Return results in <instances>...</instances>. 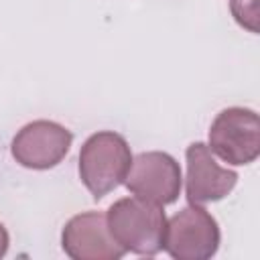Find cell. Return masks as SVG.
<instances>
[{
    "mask_svg": "<svg viewBox=\"0 0 260 260\" xmlns=\"http://www.w3.org/2000/svg\"><path fill=\"white\" fill-rule=\"evenodd\" d=\"M71 142L73 134L59 122L35 120L16 132L10 144V152L20 167L47 171L65 158Z\"/></svg>",
    "mask_w": 260,
    "mask_h": 260,
    "instance_id": "8992f818",
    "label": "cell"
},
{
    "mask_svg": "<svg viewBox=\"0 0 260 260\" xmlns=\"http://www.w3.org/2000/svg\"><path fill=\"white\" fill-rule=\"evenodd\" d=\"M124 185L132 195L165 207L179 199L183 185L181 167L169 152L146 150L132 156Z\"/></svg>",
    "mask_w": 260,
    "mask_h": 260,
    "instance_id": "5b68a950",
    "label": "cell"
},
{
    "mask_svg": "<svg viewBox=\"0 0 260 260\" xmlns=\"http://www.w3.org/2000/svg\"><path fill=\"white\" fill-rule=\"evenodd\" d=\"M61 246L73 260H120L126 254L112 238L102 211L73 215L61 232Z\"/></svg>",
    "mask_w": 260,
    "mask_h": 260,
    "instance_id": "ba28073f",
    "label": "cell"
},
{
    "mask_svg": "<svg viewBox=\"0 0 260 260\" xmlns=\"http://www.w3.org/2000/svg\"><path fill=\"white\" fill-rule=\"evenodd\" d=\"M219 248V225L201 205H187L167 219L162 250L175 260H207Z\"/></svg>",
    "mask_w": 260,
    "mask_h": 260,
    "instance_id": "3957f363",
    "label": "cell"
},
{
    "mask_svg": "<svg viewBox=\"0 0 260 260\" xmlns=\"http://www.w3.org/2000/svg\"><path fill=\"white\" fill-rule=\"evenodd\" d=\"M232 16L240 26L250 32H258V0H230Z\"/></svg>",
    "mask_w": 260,
    "mask_h": 260,
    "instance_id": "9c48e42d",
    "label": "cell"
},
{
    "mask_svg": "<svg viewBox=\"0 0 260 260\" xmlns=\"http://www.w3.org/2000/svg\"><path fill=\"white\" fill-rule=\"evenodd\" d=\"M209 150L228 165H250L260 156V118L250 108L221 110L209 128Z\"/></svg>",
    "mask_w": 260,
    "mask_h": 260,
    "instance_id": "277c9868",
    "label": "cell"
},
{
    "mask_svg": "<svg viewBox=\"0 0 260 260\" xmlns=\"http://www.w3.org/2000/svg\"><path fill=\"white\" fill-rule=\"evenodd\" d=\"M187 158V177H185V195L189 203L203 205L228 197L236 183L238 173L223 169L205 142H191L185 150Z\"/></svg>",
    "mask_w": 260,
    "mask_h": 260,
    "instance_id": "52a82bcc",
    "label": "cell"
},
{
    "mask_svg": "<svg viewBox=\"0 0 260 260\" xmlns=\"http://www.w3.org/2000/svg\"><path fill=\"white\" fill-rule=\"evenodd\" d=\"M112 238L124 252L138 256H154L162 250L167 215L162 205L140 197H122L114 201L106 213Z\"/></svg>",
    "mask_w": 260,
    "mask_h": 260,
    "instance_id": "6da1fadb",
    "label": "cell"
},
{
    "mask_svg": "<svg viewBox=\"0 0 260 260\" xmlns=\"http://www.w3.org/2000/svg\"><path fill=\"white\" fill-rule=\"evenodd\" d=\"M132 162L126 138L112 130L91 134L79 150V179L98 201L124 183Z\"/></svg>",
    "mask_w": 260,
    "mask_h": 260,
    "instance_id": "7a4b0ae2",
    "label": "cell"
},
{
    "mask_svg": "<svg viewBox=\"0 0 260 260\" xmlns=\"http://www.w3.org/2000/svg\"><path fill=\"white\" fill-rule=\"evenodd\" d=\"M8 246H10V238H8V232H6V228L0 223V258H4V256H6V252H8Z\"/></svg>",
    "mask_w": 260,
    "mask_h": 260,
    "instance_id": "30bf717a",
    "label": "cell"
}]
</instances>
